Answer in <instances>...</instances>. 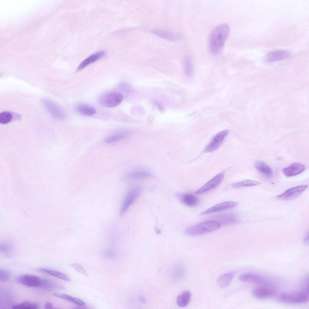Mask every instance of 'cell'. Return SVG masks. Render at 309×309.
<instances>
[{
	"mask_svg": "<svg viewBox=\"0 0 309 309\" xmlns=\"http://www.w3.org/2000/svg\"><path fill=\"white\" fill-rule=\"evenodd\" d=\"M39 305L37 303L29 301H24L13 305L12 308L14 309H37L39 308Z\"/></svg>",
	"mask_w": 309,
	"mask_h": 309,
	"instance_id": "obj_28",
	"label": "cell"
},
{
	"mask_svg": "<svg viewBox=\"0 0 309 309\" xmlns=\"http://www.w3.org/2000/svg\"><path fill=\"white\" fill-rule=\"evenodd\" d=\"M304 243L307 244H308V236L306 237L304 241Z\"/></svg>",
	"mask_w": 309,
	"mask_h": 309,
	"instance_id": "obj_39",
	"label": "cell"
},
{
	"mask_svg": "<svg viewBox=\"0 0 309 309\" xmlns=\"http://www.w3.org/2000/svg\"><path fill=\"white\" fill-rule=\"evenodd\" d=\"M234 276V273L232 272L227 273L221 275L218 278L217 280L218 285L221 288L227 287L231 282Z\"/></svg>",
	"mask_w": 309,
	"mask_h": 309,
	"instance_id": "obj_24",
	"label": "cell"
},
{
	"mask_svg": "<svg viewBox=\"0 0 309 309\" xmlns=\"http://www.w3.org/2000/svg\"><path fill=\"white\" fill-rule=\"evenodd\" d=\"M191 294L189 291H185L179 295L177 298V303L180 307H184L189 303L191 299Z\"/></svg>",
	"mask_w": 309,
	"mask_h": 309,
	"instance_id": "obj_25",
	"label": "cell"
},
{
	"mask_svg": "<svg viewBox=\"0 0 309 309\" xmlns=\"http://www.w3.org/2000/svg\"><path fill=\"white\" fill-rule=\"evenodd\" d=\"M45 308L46 309H52L53 308V306L52 304L50 302H46L44 305Z\"/></svg>",
	"mask_w": 309,
	"mask_h": 309,
	"instance_id": "obj_38",
	"label": "cell"
},
{
	"mask_svg": "<svg viewBox=\"0 0 309 309\" xmlns=\"http://www.w3.org/2000/svg\"><path fill=\"white\" fill-rule=\"evenodd\" d=\"M254 165L256 169L261 173L268 177L272 175L273 171L272 169L263 162L257 161L255 162Z\"/></svg>",
	"mask_w": 309,
	"mask_h": 309,
	"instance_id": "obj_23",
	"label": "cell"
},
{
	"mask_svg": "<svg viewBox=\"0 0 309 309\" xmlns=\"http://www.w3.org/2000/svg\"><path fill=\"white\" fill-rule=\"evenodd\" d=\"M254 297L260 299H264L274 296L276 293L272 287L263 286L254 288L252 292Z\"/></svg>",
	"mask_w": 309,
	"mask_h": 309,
	"instance_id": "obj_13",
	"label": "cell"
},
{
	"mask_svg": "<svg viewBox=\"0 0 309 309\" xmlns=\"http://www.w3.org/2000/svg\"><path fill=\"white\" fill-rule=\"evenodd\" d=\"M129 135V133L128 132L120 133L109 135L106 137L104 141L107 143H112L127 138Z\"/></svg>",
	"mask_w": 309,
	"mask_h": 309,
	"instance_id": "obj_26",
	"label": "cell"
},
{
	"mask_svg": "<svg viewBox=\"0 0 309 309\" xmlns=\"http://www.w3.org/2000/svg\"><path fill=\"white\" fill-rule=\"evenodd\" d=\"M123 96L121 93L110 92L102 94L99 98V102L103 106L108 108L115 107L123 101Z\"/></svg>",
	"mask_w": 309,
	"mask_h": 309,
	"instance_id": "obj_4",
	"label": "cell"
},
{
	"mask_svg": "<svg viewBox=\"0 0 309 309\" xmlns=\"http://www.w3.org/2000/svg\"><path fill=\"white\" fill-rule=\"evenodd\" d=\"M304 165L294 163L289 166L284 168L283 170L284 175L287 177L294 176L302 173L304 170Z\"/></svg>",
	"mask_w": 309,
	"mask_h": 309,
	"instance_id": "obj_18",
	"label": "cell"
},
{
	"mask_svg": "<svg viewBox=\"0 0 309 309\" xmlns=\"http://www.w3.org/2000/svg\"><path fill=\"white\" fill-rule=\"evenodd\" d=\"M260 183L258 181L252 180H246L233 183L231 184L234 188H239L245 186H252L257 185Z\"/></svg>",
	"mask_w": 309,
	"mask_h": 309,
	"instance_id": "obj_29",
	"label": "cell"
},
{
	"mask_svg": "<svg viewBox=\"0 0 309 309\" xmlns=\"http://www.w3.org/2000/svg\"><path fill=\"white\" fill-rule=\"evenodd\" d=\"M11 246L8 244L3 243L0 245V251L6 254H9L11 251Z\"/></svg>",
	"mask_w": 309,
	"mask_h": 309,
	"instance_id": "obj_35",
	"label": "cell"
},
{
	"mask_svg": "<svg viewBox=\"0 0 309 309\" xmlns=\"http://www.w3.org/2000/svg\"><path fill=\"white\" fill-rule=\"evenodd\" d=\"M224 177L222 173L218 174L213 178L196 191V194H201L208 192L217 186L222 181Z\"/></svg>",
	"mask_w": 309,
	"mask_h": 309,
	"instance_id": "obj_11",
	"label": "cell"
},
{
	"mask_svg": "<svg viewBox=\"0 0 309 309\" xmlns=\"http://www.w3.org/2000/svg\"><path fill=\"white\" fill-rule=\"evenodd\" d=\"M75 108L76 110L79 113L86 116L94 115L96 112L94 107L84 104H78L76 106Z\"/></svg>",
	"mask_w": 309,
	"mask_h": 309,
	"instance_id": "obj_21",
	"label": "cell"
},
{
	"mask_svg": "<svg viewBox=\"0 0 309 309\" xmlns=\"http://www.w3.org/2000/svg\"><path fill=\"white\" fill-rule=\"evenodd\" d=\"M42 102L46 108L54 117L59 119H63L67 117L65 111L60 107L52 100L44 99Z\"/></svg>",
	"mask_w": 309,
	"mask_h": 309,
	"instance_id": "obj_6",
	"label": "cell"
},
{
	"mask_svg": "<svg viewBox=\"0 0 309 309\" xmlns=\"http://www.w3.org/2000/svg\"><path fill=\"white\" fill-rule=\"evenodd\" d=\"M105 54V51H102L91 54L81 62L77 68V71L82 70L88 65L99 59L103 57Z\"/></svg>",
	"mask_w": 309,
	"mask_h": 309,
	"instance_id": "obj_17",
	"label": "cell"
},
{
	"mask_svg": "<svg viewBox=\"0 0 309 309\" xmlns=\"http://www.w3.org/2000/svg\"><path fill=\"white\" fill-rule=\"evenodd\" d=\"M142 192V189L139 187H133L126 193L121 206L120 214L122 215L129 207L137 199Z\"/></svg>",
	"mask_w": 309,
	"mask_h": 309,
	"instance_id": "obj_5",
	"label": "cell"
},
{
	"mask_svg": "<svg viewBox=\"0 0 309 309\" xmlns=\"http://www.w3.org/2000/svg\"><path fill=\"white\" fill-rule=\"evenodd\" d=\"M53 295L54 296L59 298L67 301L73 303L74 297H73L70 295L62 294L58 293H54Z\"/></svg>",
	"mask_w": 309,
	"mask_h": 309,
	"instance_id": "obj_34",
	"label": "cell"
},
{
	"mask_svg": "<svg viewBox=\"0 0 309 309\" xmlns=\"http://www.w3.org/2000/svg\"><path fill=\"white\" fill-rule=\"evenodd\" d=\"M151 32L158 37L170 41H176L181 38V36L178 33L160 29H152Z\"/></svg>",
	"mask_w": 309,
	"mask_h": 309,
	"instance_id": "obj_16",
	"label": "cell"
},
{
	"mask_svg": "<svg viewBox=\"0 0 309 309\" xmlns=\"http://www.w3.org/2000/svg\"><path fill=\"white\" fill-rule=\"evenodd\" d=\"M119 88L123 91H127L130 87L129 84L125 81L120 82L118 85Z\"/></svg>",
	"mask_w": 309,
	"mask_h": 309,
	"instance_id": "obj_36",
	"label": "cell"
},
{
	"mask_svg": "<svg viewBox=\"0 0 309 309\" xmlns=\"http://www.w3.org/2000/svg\"><path fill=\"white\" fill-rule=\"evenodd\" d=\"M220 224L215 220L200 223L188 228L185 233L190 236H197L210 232L218 229Z\"/></svg>",
	"mask_w": 309,
	"mask_h": 309,
	"instance_id": "obj_3",
	"label": "cell"
},
{
	"mask_svg": "<svg viewBox=\"0 0 309 309\" xmlns=\"http://www.w3.org/2000/svg\"><path fill=\"white\" fill-rule=\"evenodd\" d=\"M239 280L242 282H250L263 286L272 287L273 284L269 280L256 274L251 273H245L241 275Z\"/></svg>",
	"mask_w": 309,
	"mask_h": 309,
	"instance_id": "obj_7",
	"label": "cell"
},
{
	"mask_svg": "<svg viewBox=\"0 0 309 309\" xmlns=\"http://www.w3.org/2000/svg\"><path fill=\"white\" fill-rule=\"evenodd\" d=\"M155 103L159 110L161 112L164 111V108L162 104L157 101H156Z\"/></svg>",
	"mask_w": 309,
	"mask_h": 309,
	"instance_id": "obj_37",
	"label": "cell"
},
{
	"mask_svg": "<svg viewBox=\"0 0 309 309\" xmlns=\"http://www.w3.org/2000/svg\"><path fill=\"white\" fill-rule=\"evenodd\" d=\"M41 278L37 276L24 274L20 275L16 278V280L19 284L28 287H39Z\"/></svg>",
	"mask_w": 309,
	"mask_h": 309,
	"instance_id": "obj_8",
	"label": "cell"
},
{
	"mask_svg": "<svg viewBox=\"0 0 309 309\" xmlns=\"http://www.w3.org/2000/svg\"><path fill=\"white\" fill-rule=\"evenodd\" d=\"M12 118V115L8 112L4 111L0 114V123L2 124H6L10 122Z\"/></svg>",
	"mask_w": 309,
	"mask_h": 309,
	"instance_id": "obj_31",
	"label": "cell"
},
{
	"mask_svg": "<svg viewBox=\"0 0 309 309\" xmlns=\"http://www.w3.org/2000/svg\"><path fill=\"white\" fill-rule=\"evenodd\" d=\"M71 266L79 273L85 276H88V274L85 269L80 265L77 263H73L71 265Z\"/></svg>",
	"mask_w": 309,
	"mask_h": 309,
	"instance_id": "obj_32",
	"label": "cell"
},
{
	"mask_svg": "<svg viewBox=\"0 0 309 309\" xmlns=\"http://www.w3.org/2000/svg\"><path fill=\"white\" fill-rule=\"evenodd\" d=\"M290 56V53L285 50H277L271 52L266 55L267 60L270 62H274L284 60Z\"/></svg>",
	"mask_w": 309,
	"mask_h": 309,
	"instance_id": "obj_15",
	"label": "cell"
},
{
	"mask_svg": "<svg viewBox=\"0 0 309 309\" xmlns=\"http://www.w3.org/2000/svg\"><path fill=\"white\" fill-rule=\"evenodd\" d=\"M229 132L225 130L218 133L212 138L204 150V152H211L217 149L221 145Z\"/></svg>",
	"mask_w": 309,
	"mask_h": 309,
	"instance_id": "obj_9",
	"label": "cell"
},
{
	"mask_svg": "<svg viewBox=\"0 0 309 309\" xmlns=\"http://www.w3.org/2000/svg\"><path fill=\"white\" fill-rule=\"evenodd\" d=\"M308 187L306 185L297 186L289 189L282 193L277 196V198L283 200L292 199L297 197Z\"/></svg>",
	"mask_w": 309,
	"mask_h": 309,
	"instance_id": "obj_10",
	"label": "cell"
},
{
	"mask_svg": "<svg viewBox=\"0 0 309 309\" xmlns=\"http://www.w3.org/2000/svg\"><path fill=\"white\" fill-rule=\"evenodd\" d=\"M10 276V273L8 271L4 269H0V280L2 282L8 280Z\"/></svg>",
	"mask_w": 309,
	"mask_h": 309,
	"instance_id": "obj_33",
	"label": "cell"
},
{
	"mask_svg": "<svg viewBox=\"0 0 309 309\" xmlns=\"http://www.w3.org/2000/svg\"><path fill=\"white\" fill-rule=\"evenodd\" d=\"M238 202L233 201L225 202L218 204L202 212L200 214L205 215L231 209L236 206Z\"/></svg>",
	"mask_w": 309,
	"mask_h": 309,
	"instance_id": "obj_12",
	"label": "cell"
},
{
	"mask_svg": "<svg viewBox=\"0 0 309 309\" xmlns=\"http://www.w3.org/2000/svg\"><path fill=\"white\" fill-rule=\"evenodd\" d=\"M180 200L183 204L189 207H193L197 205L198 199L195 195L187 193L179 194L178 196Z\"/></svg>",
	"mask_w": 309,
	"mask_h": 309,
	"instance_id": "obj_20",
	"label": "cell"
},
{
	"mask_svg": "<svg viewBox=\"0 0 309 309\" xmlns=\"http://www.w3.org/2000/svg\"><path fill=\"white\" fill-rule=\"evenodd\" d=\"M278 300L279 302L285 304L305 303L309 301V292L305 291L285 292L279 296Z\"/></svg>",
	"mask_w": 309,
	"mask_h": 309,
	"instance_id": "obj_2",
	"label": "cell"
},
{
	"mask_svg": "<svg viewBox=\"0 0 309 309\" xmlns=\"http://www.w3.org/2000/svg\"><path fill=\"white\" fill-rule=\"evenodd\" d=\"M40 288L43 290L51 291L54 290H65V287L46 278H41Z\"/></svg>",
	"mask_w": 309,
	"mask_h": 309,
	"instance_id": "obj_19",
	"label": "cell"
},
{
	"mask_svg": "<svg viewBox=\"0 0 309 309\" xmlns=\"http://www.w3.org/2000/svg\"><path fill=\"white\" fill-rule=\"evenodd\" d=\"M37 270L40 272L47 274L66 281H70V278L67 276L58 271L42 268H37Z\"/></svg>",
	"mask_w": 309,
	"mask_h": 309,
	"instance_id": "obj_22",
	"label": "cell"
},
{
	"mask_svg": "<svg viewBox=\"0 0 309 309\" xmlns=\"http://www.w3.org/2000/svg\"><path fill=\"white\" fill-rule=\"evenodd\" d=\"M153 175L149 171L143 170H137L131 172L127 175V177L129 178H149Z\"/></svg>",
	"mask_w": 309,
	"mask_h": 309,
	"instance_id": "obj_27",
	"label": "cell"
},
{
	"mask_svg": "<svg viewBox=\"0 0 309 309\" xmlns=\"http://www.w3.org/2000/svg\"><path fill=\"white\" fill-rule=\"evenodd\" d=\"M183 68L186 75L188 77L192 76L193 73V66L191 59L186 58L184 61Z\"/></svg>",
	"mask_w": 309,
	"mask_h": 309,
	"instance_id": "obj_30",
	"label": "cell"
},
{
	"mask_svg": "<svg viewBox=\"0 0 309 309\" xmlns=\"http://www.w3.org/2000/svg\"><path fill=\"white\" fill-rule=\"evenodd\" d=\"M230 28L226 23L220 24L211 31L208 40V49L213 55H217L222 50L228 36Z\"/></svg>",
	"mask_w": 309,
	"mask_h": 309,
	"instance_id": "obj_1",
	"label": "cell"
},
{
	"mask_svg": "<svg viewBox=\"0 0 309 309\" xmlns=\"http://www.w3.org/2000/svg\"><path fill=\"white\" fill-rule=\"evenodd\" d=\"M215 220L224 225H229L238 223L240 220L237 216L233 213L220 215L214 218Z\"/></svg>",
	"mask_w": 309,
	"mask_h": 309,
	"instance_id": "obj_14",
	"label": "cell"
}]
</instances>
